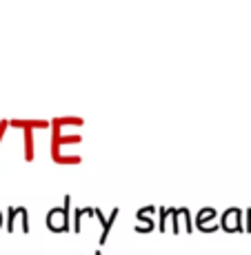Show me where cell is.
I'll use <instances>...</instances> for the list:
<instances>
[{
	"instance_id": "30bf717a",
	"label": "cell",
	"mask_w": 251,
	"mask_h": 255,
	"mask_svg": "<svg viewBox=\"0 0 251 255\" xmlns=\"http://www.w3.org/2000/svg\"><path fill=\"white\" fill-rule=\"evenodd\" d=\"M18 213H20V222H22V231H29V213H27V207H18Z\"/></svg>"
},
{
	"instance_id": "52a82bcc",
	"label": "cell",
	"mask_w": 251,
	"mask_h": 255,
	"mask_svg": "<svg viewBox=\"0 0 251 255\" xmlns=\"http://www.w3.org/2000/svg\"><path fill=\"white\" fill-rule=\"evenodd\" d=\"M87 213H93V207H76V213H73V224H76V231L80 229L82 215H87Z\"/></svg>"
},
{
	"instance_id": "4fadbf2b",
	"label": "cell",
	"mask_w": 251,
	"mask_h": 255,
	"mask_svg": "<svg viewBox=\"0 0 251 255\" xmlns=\"http://www.w3.org/2000/svg\"><path fill=\"white\" fill-rule=\"evenodd\" d=\"M2 220H4V215H2V211H0V227H2Z\"/></svg>"
},
{
	"instance_id": "6da1fadb",
	"label": "cell",
	"mask_w": 251,
	"mask_h": 255,
	"mask_svg": "<svg viewBox=\"0 0 251 255\" xmlns=\"http://www.w3.org/2000/svg\"><path fill=\"white\" fill-rule=\"evenodd\" d=\"M69 207H71V195H65V202L60 207H51L47 213V224L53 231H67L69 224H71V213H69Z\"/></svg>"
},
{
	"instance_id": "3957f363",
	"label": "cell",
	"mask_w": 251,
	"mask_h": 255,
	"mask_svg": "<svg viewBox=\"0 0 251 255\" xmlns=\"http://www.w3.org/2000/svg\"><path fill=\"white\" fill-rule=\"evenodd\" d=\"M156 211V207L154 204H149V207H140L138 209V213H136V218L140 220V224H138V231H149V229H154V220L149 218V213H154Z\"/></svg>"
},
{
	"instance_id": "8fae6325",
	"label": "cell",
	"mask_w": 251,
	"mask_h": 255,
	"mask_svg": "<svg viewBox=\"0 0 251 255\" xmlns=\"http://www.w3.org/2000/svg\"><path fill=\"white\" fill-rule=\"evenodd\" d=\"M247 229H251V209H247Z\"/></svg>"
},
{
	"instance_id": "5bb4252c",
	"label": "cell",
	"mask_w": 251,
	"mask_h": 255,
	"mask_svg": "<svg viewBox=\"0 0 251 255\" xmlns=\"http://www.w3.org/2000/svg\"><path fill=\"white\" fill-rule=\"evenodd\" d=\"M93 255H102V253H100V251H96V253H93Z\"/></svg>"
},
{
	"instance_id": "ba28073f",
	"label": "cell",
	"mask_w": 251,
	"mask_h": 255,
	"mask_svg": "<svg viewBox=\"0 0 251 255\" xmlns=\"http://www.w3.org/2000/svg\"><path fill=\"white\" fill-rule=\"evenodd\" d=\"M180 209L178 207H171L169 209V218H171V229H174V233H178L180 231V224H178V218H180Z\"/></svg>"
},
{
	"instance_id": "8992f818",
	"label": "cell",
	"mask_w": 251,
	"mask_h": 255,
	"mask_svg": "<svg viewBox=\"0 0 251 255\" xmlns=\"http://www.w3.org/2000/svg\"><path fill=\"white\" fill-rule=\"evenodd\" d=\"M216 218V209L214 207H203L198 211V213H196V224H198V227H207V220H214Z\"/></svg>"
},
{
	"instance_id": "7a4b0ae2",
	"label": "cell",
	"mask_w": 251,
	"mask_h": 255,
	"mask_svg": "<svg viewBox=\"0 0 251 255\" xmlns=\"http://www.w3.org/2000/svg\"><path fill=\"white\" fill-rule=\"evenodd\" d=\"M223 227L227 231H243V211L238 207H229L223 213Z\"/></svg>"
},
{
	"instance_id": "9c48e42d",
	"label": "cell",
	"mask_w": 251,
	"mask_h": 255,
	"mask_svg": "<svg viewBox=\"0 0 251 255\" xmlns=\"http://www.w3.org/2000/svg\"><path fill=\"white\" fill-rule=\"evenodd\" d=\"M16 218H18V207H9L7 209V229L9 231H13V227H16Z\"/></svg>"
},
{
	"instance_id": "7c38bea8",
	"label": "cell",
	"mask_w": 251,
	"mask_h": 255,
	"mask_svg": "<svg viewBox=\"0 0 251 255\" xmlns=\"http://www.w3.org/2000/svg\"><path fill=\"white\" fill-rule=\"evenodd\" d=\"M4 125H7V122H4V120H2V122H0V138H2V131H4Z\"/></svg>"
},
{
	"instance_id": "5b68a950",
	"label": "cell",
	"mask_w": 251,
	"mask_h": 255,
	"mask_svg": "<svg viewBox=\"0 0 251 255\" xmlns=\"http://www.w3.org/2000/svg\"><path fill=\"white\" fill-rule=\"evenodd\" d=\"M24 127V155H27V160L33 158V125H20Z\"/></svg>"
},
{
	"instance_id": "277c9868",
	"label": "cell",
	"mask_w": 251,
	"mask_h": 255,
	"mask_svg": "<svg viewBox=\"0 0 251 255\" xmlns=\"http://www.w3.org/2000/svg\"><path fill=\"white\" fill-rule=\"evenodd\" d=\"M93 213L100 218V222H102V235H100V242H105L107 240V235H109V229H111V224H114V220H116V215H118V207L109 213V218H105V213H102L98 207H93Z\"/></svg>"
}]
</instances>
